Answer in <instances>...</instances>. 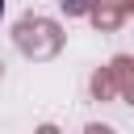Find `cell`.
I'll return each instance as SVG.
<instances>
[{
	"label": "cell",
	"instance_id": "1",
	"mask_svg": "<svg viewBox=\"0 0 134 134\" xmlns=\"http://www.w3.org/2000/svg\"><path fill=\"white\" fill-rule=\"evenodd\" d=\"M63 42H67V34H63V25H59L54 17L25 13V17L13 21V46H17L25 59H34V63L54 59V54L63 50Z\"/></svg>",
	"mask_w": 134,
	"mask_h": 134
},
{
	"label": "cell",
	"instance_id": "2",
	"mask_svg": "<svg viewBox=\"0 0 134 134\" xmlns=\"http://www.w3.org/2000/svg\"><path fill=\"white\" fill-rule=\"evenodd\" d=\"M88 21L96 25V34H117V29L126 25V8H121V0H100V4L88 13Z\"/></svg>",
	"mask_w": 134,
	"mask_h": 134
},
{
	"label": "cell",
	"instance_id": "3",
	"mask_svg": "<svg viewBox=\"0 0 134 134\" xmlns=\"http://www.w3.org/2000/svg\"><path fill=\"white\" fill-rule=\"evenodd\" d=\"M109 71L117 80V96L134 105V54H113L109 59Z\"/></svg>",
	"mask_w": 134,
	"mask_h": 134
},
{
	"label": "cell",
	"instance_id": "4",
	"mask_svg": "<svg viewBox=\"0 0 134 134\" xmlns=\"http://www.w3.org/2000/svg\"><path fill=\"white\" fill-rule=\"evenodd\" d=\"M88 92H92V100H117V80H113L109 63L92 71V80H88Z\"/></svg>",
	"mask_w": 134,
	"mask_h": 134
},
{
	"label": "cell",
	"instance_id": "5",
	"mask_svg": "<svg viewBox=\"0 0 134 134\" xmlns=\"http://www.w3.org/2000/svg\"><path fill=\"white\" fill-rule=\"evenodd\" d=\"M96 4H100V0H59V8H63L67 17H88Z\"/></svg>",
	"mask_w": 134,
	"mask_h": 134
},
{
	"label": "cell",
	"instance_id": "6",
	"mask_svg": "<svg viewBox=\"0 0 134 134\" xmlns=\"http://www.w3.org/2000/svg\"><path fill=\"white\" fill-rule=\"evenodd\" d=\"M0 17H4V0H0Z\"/></svg>",
	"mask_w": 134,
	"mask_h": 134
},
{
	"label": "cell",
	"instance_id": "7",
	"mask_svg": "<svg viewBox=\"0 0 134 134\" xmlns=\"http://www.w3.org/2000/svg\"><path fill=\"white\" fill-rule=\"evenodd\" d=\"M0 75H4V63H0Z\"/></svg>",
	"mask_w": 134,
	"mask_h": 134
}]
</instances>
